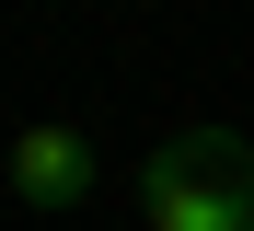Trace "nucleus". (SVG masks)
<instances>
[{"label": "nucleus", "instance_id": "1", "mask_svg": "<svg viewBox=\"0 0 254 231\" xmlns=\"http://www.w3.org/2000/svg\"><path fill=\"white\" fill-rule=\"evenodd\" d=\"M139 220L150 231H254V151L231 127H185L139 162Z\"/></svg>", "mask_w": 254, "mask_h": 231}, {"label": "nucleus", "instance_id": "2", "mask_svg": "<svg viewBox=\"0 0 254 231\" xmlns=\"http://www.w3.org/2000/svg\"><path fill=\"white\" fill-rule=\"evenodd\" d=\"M93 185H104V162L81 127H12V197L23 208H81Z\"/></svg>", "mask_w": 254, "mask_h": 231}]
</instances>
